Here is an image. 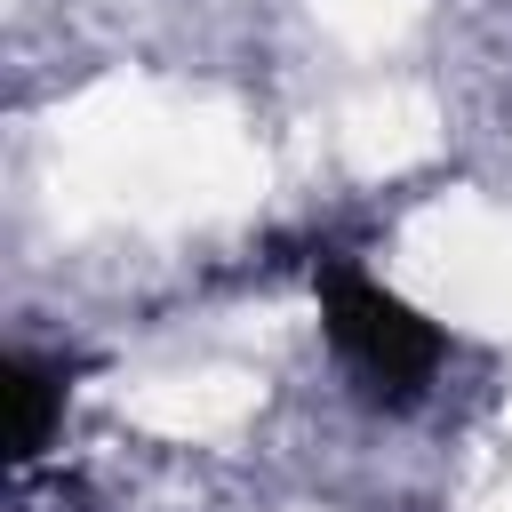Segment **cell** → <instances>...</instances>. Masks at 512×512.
Segmentation results:
<instances>
[{
  "instance_id": "1",
  "label": "cell",
  "mask_w": 512,
  "mask_h": 512,
  "mask_svg": "<svg viewBox=\"0 0 512 512\" xmlns=\"http://www.w3.org/2000/svg\"><path fill=\"white\" fill-rule=\"evenodd\" d=\"M312 288H320L328 344L352 360V376H360L368 392L408 400V392L432 384V368H440V328H432L416 304H400L392 288H376V280H368L360 264H344V256H320V264H312Z\"/></svg>"
},
{
  "instance_id": "2",
  "label": "cell",
  "mask_w": 512,
  "mask_h": 512,
  "mask_svg": "<svg viewBox=\"0 0 512 512\" xmlns=\"http://www.w3.org/2000/svg\"><path fill=\"white\" fill-rule=\"evenodd\" d=\"M0 392H8V456H40V440H48L56 408H64V384L48 368H32V360H8Z\"/></svg>"
}]
</instances>
